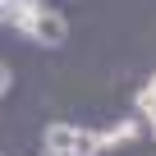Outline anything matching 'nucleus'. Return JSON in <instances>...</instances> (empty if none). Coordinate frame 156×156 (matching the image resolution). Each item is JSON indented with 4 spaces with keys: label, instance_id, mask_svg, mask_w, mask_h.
Wrapping results in <instances>:
<instances>
[{
    "label": "nucleus",
    "instance_id": "obj_1",
    "mask_svg": "<svg viewBox=\"0 0 156 156\" xmlns=\"http://www.w3.org/2000/svg\"><path fill=\"white\" fill-rule=\"evenodd\" d=\"M28 37H32V41H41V46H60V41L69 37V23H64V14H60V9H41V14H37V23L28 28Z\"/></svg>",
    "mask_w": 156,
    "mask_h": 156
},
{
    "label": "nucleus",
    "instance_id": "obj_2",
    "mask_svg": "<svg viewBox=\"0 0 156 156\" xmlns=\"http://www.w3.org/2000/svg\"><path fill=\"white\" fill-rule=\"evenodd\" d=\"M78 147V124H46V151L51 156H73Z\"/></svg>",
    "mask_w": 156,
    "mask_h": 156
},
{
    "label": "nucleus",
    "instance_id": "obj_3",
    "mask_svg": "<svg viewBox=\"0 0 156 156\" xmlns=\"http://www.w3.org/2000/svg\"><path fill=\"white\" fill-rule=\"evenodd\" d=\"M9 9H14V14H9V23H14L19 32H28V28L37 23V14H41L46 5H41V0H23V5H9Z\"/></svg>",
    "mask_w": 156,
    "mask_h": 156
},
{
    "label": "nucleus",
    "instance_id": "obj_4",
    "mask_svg": "<svg viewBox=\"0 0 156 156\" xmlns=\"http://www.w3.org/2000/svg\"><path fill=\"white\" fill-rule=\"evenodd\" d=\"M133 138H138V124H133V119H119V124L101 129V142H106V147H119V142H133Z\"/></svg>",
    "mask_w": 156,
    "mask_h": 156
},
{
    "label": "nucleus",
    "instance_id": "obj_5",
    "mask_svg": "<svg viewBox=\"0 0 156 156\" xmlns=\"http://www.w3.org/2000/svg\"><path fill=\"white\" fill-rule=\"evenodd\" d=\"M97 151H106L101 133H97V129H78V147H73V156H97Z\"/></svg>",
    "mask_w": 156,
    "mask_h": 156
},
{
    "label": "nucleus",
    "instance_id": "obj_6",
    "mask_svg": "<svg viewBox=\"0 0 156 156\" xmlns=\"http://www.w3.org/2000/svg\"><path fill=\"white\" fill-rule=\"evenodd\" d=\"M138 115H142L147 124L156 119V92H151V87H142V92H138Z\"/></svg>",
    "mask_w": 156,
    "mask_h": 156
},
{
    "label": "nucleus",
    "instance_id": "obj_7",
    "mask_svg": "<svg viewBox=\"0 0 156 156\" xmlns=\"http://www.w3.org/2000/svg\"><path fill=\"white\" fill-rule=\"evenodd\" d=\"M9 87V64H0V92Z\"/></svg>",
    "mask_w": 156,
    "mask_h": 156
},
{
    "label": "nucleus",
    "instance_id": "obj_8",
    "mask_svg": "<svg viewBox=\"0 0 156 156\" xmlns=\"http://www.w3.org/2000/svg\"><path fill=\"white\" fill-rule=\"evenodd\" d=\"M9 14H14V9L5 5V0H0V23H9Z\"/></svg>",
    "mask_w": 156,
    "mask_h": 156
},
{
    "label": "nucleus",
    "instance_id": "obj_9",
    "mask_svg": "<svg viewBox=\"0 0 156 156\" xmlns=\"http://www.w3.org/2000/svg\"><path fill=\"white\" fill-rule=\"evenodd\" d=\"M147 87H151V92H156V73H151V78H147Z\"/></svg>",
    "mask_w": 156,
    "mask_h": 156
},
{
    "label": "nucleus",
    "instance_id": "obj_10",
    "mask_svg": "<svg viewBox=\"0 0 156 156\" xmlns=\"http://www.w3.org/2000/svg\"><path fill=\"white\" fill-rule=\"evenodd\" d=\"M5 5H23V0H5Z\"/></svg>",
    "mask_w": 156,
    "mask_h": 156
},
{
    "label": "nucleus",
    "instance_id": "obj_11",
    "mask_svg": "<svg viewBox=\"0 0 156 156\" xmlns=\"http://www.w3.org/2000/svg\"><path fill=\"white\" fill-rule=\"evenodd\" d=\"M151 138H156V119H151Z\"/></svg>",
    "mask_w": 156,
    "mask_h": 156
}]
</instances>
